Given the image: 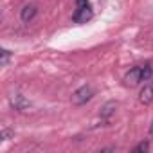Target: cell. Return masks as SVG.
I'll return each instance as SVG.
<instances>
[{
  "mask_svg": "<svg viewBox=\"0 0 153 153\" xmlns=\"http://www.w3.org/2000/svg\"><path fill=\"white\" fill-rule=\"evenodd\" d=\"M151 74H153V67L151 63H140V65H135L131 67L126 74H124V78H123V85L128 87V88H133L144 81H148L151 78Z\"/></svg>",
  "mask_w": 153,
  "mask_h": 153,
  "instance_id": "cell-1",
  "label": "cell"
},
{
  "mask_svg": "<svg viewBox=\"0 0 153 153\" xmlns=\"http://www.w3.org/2000/svg\"><path fill=\"white\" fill-rule=\"evenodd\" d=\"M92 97H94V88H92L90 85H83V87H79L78 90L72 94V103H74L76 106H83V105H87Z\"/></svg>",
  "mask_w": 153,
  "mask_h": 153,
  "instance_id": "cell-2",
  "label": "cell"
},
{
  "mask_svg": "<svg viewBox=\"0 0 153 153\" xmlns=\"http://www.w3.org/2000/svg\"><path fill=\"white\" fill-rule=\"evenodd\" d=\"M78 2V9H76L74 13V22H78V24H83L87 20H90L92 16V9H90V4H88V0H76Z\"/></svg>",
  "mask_w": 153,
  "mask_h": 153,
  "instance_id": "cell-3",
  "label": "cell"
},
{
  "mask_svg": "<svg viewBox=\"0 0 153 153\" xmlns=\"http://www.w3.org/2000/svg\"><path fill=\"white\" fill-rule=\"evenodd\" d=\"M139 101L142 103V105H151L153 103V79L149 78L146 83H144V87L140 88V92H139Z\"/></svg>",
  "mask_w": 153,
  "mask_h": 153,
  "instance_id": "cell-4",
  "label": "cell"
},
{
  "mask_svg": "<svg viewBox=\"0 0 153 153\" xmlns=\"http://www.w3.org/2000/svg\"><path fill=\"white\" fill-rule=\"evenodd\" d=\"M36 15H38V7H36L34 4H25V6L20 9V18H22V22H25V24L33 22V20L36 18Z\"/></svg>",
  "mask_w": 153,
  "mask_h": 153,
  "instance_id": "cell-5",
  "label": "cell"
},
{
  "mask_svg": "<svg viewBox=\"0 0 153 153\" xmlns=\"http://www.w3.org/2000/svg\"><path fill=\"white\" fill-rule=\"evenodd\" d=\"M117 101H108V103H105L103 106H101V112H99V117L105 121V123H108L110 121V117L117 112Z\"/></svg>",
  "mask_w": 153,
  "mask_h": 153,
  "instance_id": "cell-6",
  "label": "cell"
},
{
  "mask_svg": "<svg viewBox=\"0 0 153 153\" xmlns=\"http://www.w3.org/2000/svg\"><path fill=\"white\" fill-rule=\"evenodd\" d=\"M11 105H13V108L18 110V112H24V110L29 108V101H27L22 94H13V96H11Z\"/></svg>",
  "mask_w": 153,
  "mask_h": 153,
  "instance_id": "cell-7",
  "label": "cell"
},
{
  "mask_svg": "<svg viewBox=\"0 0 153 153\" xmlns=\"http://www.w3.org/2000/svg\"><path fill=\"white\" fill-rule=\"evenodd\" d=\"M0 54H2L0 65H2V67H6V65H7V61H9V58H11V52H9L7 49H2V51H0Z\"/></svg>",
  "mask_w": 153,
  "mask_h": 153,
  "instance_id": "cell-8",
  "label": "cell"
},
{
  "mask_svg": "<svg viewBox=\"0 0 153 153\" xmlns=\"http://www.w3.org/2000/svg\"><path fill=\"white\" fill-rule=\"evenodd\" d=\"M148 149H149V142L148 140H142L140 144H137L133 148V151H148Z\"/></svg>",
  "mask_w": 153,
  "mask_h": 153,
  "instance_id": "cell-9",
  "label": "cell"
},
{
  "mask_svg": "<svg viewBox=\"0 0 153 153\" xmlns=\"http://www.w3.org/2000/svg\"><path fill=\"white\" fill-rule=\"evenodd\" d=\"M11 137H13V131H11L9 128H2V139H4V140H9Z\"/></svg>",
  "mask_w": 153,
  "mask_h": 153,
  "instance_id": "cell-10",
  "label": "cell"
},
{
  "mask_svg": "<svg viewBox=\"0 0 153 153\" xmlns=\"http://www.w3.org/2000/svg\"><path fill=\"white\" fill-rule=\"evenodd\" d=\"M148 135H149V139H153V121H151V124H149V130H148Z\"/></svg>",
  "mask_w": 153,
  "mask_h": 153,
  "instance_id": "cell-11",
  "label": "cell"
}]
</instances>
